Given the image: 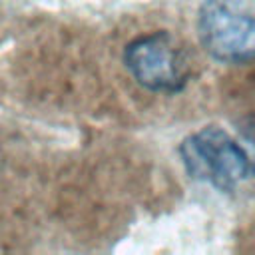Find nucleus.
<instances>
[{
	"label": "nucleus",
	"instance_id": "f257e3e1",
	"mask_svg": "<svg viewBox=\"0 0 255 255\" xmlns=\"http://www.w3.org/2000/svg\"><path fill=\"white\" fill-rule=\"evenodd\" d=\"M179 157L189 177L205 181L219 191H233L255 175V159L225 129L207 126L179 143Z\"/></svg>",
	"mask_w": 255,
	"mask_h": 255
},
{
	"label": "nucleus",
	"instance_id": "f03ea898",
	"mask_svg": "<svg viewBox=\"0 0 255 255\" xmlns=\"http://www.w3.org/2000/svg\"><path fill=\"white\" fill-rule=\"evenodd\" d=\"M197 36L217 62L255 60V16L243 0H203L197 10Z\"/></svg>",
	"mask_w": 255,
	"mask_h": 255
},
{
	"label": "nucleus",
	"instance_id": "7ed1b4c3",
	"mask_svg": "<svg viewBox=\"0 0 255 255\" xmlns=\"http://www.w3.org/2000/svg\"><path fill=\"white\" fill-rule=\"evenodd\" d=\"M124 64L133 80L151 90L173 94L189 80V62L175 38L167 32H153L131 40L124 50Z\"/></svg>",
	"mask_w": 255,
	"mask_h": 255
},
{
	"label": "nucleus",
	"instance_id": "20e7f679",
	"mask_svg": "<svg viewBox=\"0 0 255 255\" xmlns=\"http://www.w3.org/2000/svg\"><path fill=\"white\" fill-rule=\"evenodd\" d=\"M237 133L241 137V141L245 143L243 147L249 151V155L255 159V114L243 116L237 122Z\"/></svg>",
	"mask_w": 255,
	"mask_h": 255
}]
</instances>
